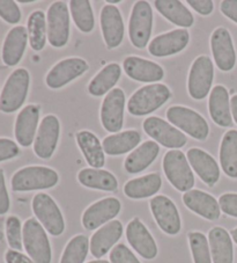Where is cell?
<instances>
[{
    "label": "cell",
    "instance_id": "cell-41",
    "mask_svg": "<svg viewBox=\"0 0 237 263\" xmlns=\"http://www.w3.org/2000/svg\"><path fill=\"white\" fill-rule=\"evenodd\" d=\"M6 237L11 249L21 251L22 249V226L21 221L15 216H10L6 220Z\"/></svg>",
    "mask_w": 237,
    "mask_h": 263
},
{
    "label": "cell",
    "instance_id": "cell-45",
    "mask_svg": "<svg viewBox=\"0 0 237 263\" xmlns=\"http://www.w3.org/2000/svg\"><path fill=\"white\" fill-rule=\"evenodd\" d=\"M20 149L17 144L7 138H0V162L13 159L19 156Z\"/></svg>",
    "mask_w": 237,
    "mask_h": 263
},
{
    "label": "cell",
    "instance_id": "cell-13",
    "mask_svg": "<svg viewBox=\"0 0 237 263\" xmlns=\"http://www.w3.org/2000/svg\"><path fill=\"white\" fill-rule=\"evenodd\" d=\"M149 205L155 221L163 232L169 235L180 233L182 228L180 212L169 197L159 195L150 199Z\"/></svg>",
    "mask_w": 237,
    "mask_h": 263
},
{
    "label": "cell",
    "instance_id": "cell-43",
    "mask_svg": "<svg viewBox=\"0 0 237 263\" xmlns=\"http://www.w3.org/2000/svg\"><path fill=\"white\" fill-rule=\"evenodd\" d=\"M110 263H140V261L129 247L120 243L110 253Z\"/></svg>",
    "mask_w": 237,
    "mask_h": 263
},
{
    "label": "cell",
    "instance_id": "cell-28",
    "mask_svg": "<svg viewBox=\"0 0 237 263\" xmlns=\"http://www.w3.org/2000/svg\"><path fill=\"white\" fill-rule=\"evenodd\" d=\"M159 152H160V146L156 142L146 140L126 157L124 161L125 171L130 174H138L147 170L157 158Z\"/></svg>",
    "mask_w": 237,
    "mask_h": 263
},
{
    "label": "cell",
    "instance_id": "cell-52",
    "mask_svg": "<svg viewBox=\"0 0 237 263\" xmlns=\"http://www.w3.org/2000/svg\"><path fill=\"white\" fill-rule=\"evenodd\" d=\"M108 5H113V4H120L121 0H108Z\"/></svg>",
    "mask_w": 237,
    "mask_h": 263
},
{
    "label": "cell",
    "instance_id": "cell-1",
    "mask_svg": "<svg viewBox=\"0 0 237 263\" xmlns=\"http://www.w3.org/2000/svg\"><path fill=\"white\" fill-rule=\"evenodd\" d=\"M171 97L170 89L163 84H150L132 94L127 110L133 116H146L157 110Z\"/></svg>",
    "mask_w": 237,
    "mask_h": 263
},
{
    "label": "cell",
    "instance_id": "cell-49",
    "mask_svg": "<svg viewBox=\"0 0 237 263\" xmlns=\"http://www.w3.org/2000/svg\"><path fill=\"white\" fill-rule=\"evenodd\" d=\"M5 260L6 263H35L31 258L14 249H8L5 254Z\"/></svg>",
    "mask_w": 237,
    "mask_h": 263
},
{
    "label": "cell",
    "instance_id": "cell-3",
    "mask_svg": "<svg viewBox=\"0 0 237 263\" xmlns=\"http://www.w3.org/2000/svg\"><path fill=\"white\" fill-rule=\"evenodd\" d=\"M22 241L27 254L35 263H51V245L45 229L37 219L26 220L22 228Z\"/></svg>",
    "mask_w": 237,
    "mask_h": 263
},
{
    "label": "cell",
    "instance_id": "cell-34",
    "mask_svg": "<svg viewBox=\"0 0 237 263\" xmlns=\"http://www.w3.org/2000/svg\"><path fill=\"white\" fill-rule=\"evenodd\" d=\"M79 182L90 189L115 192L118 188L116 176L102 168H84L77 174Z\"/></svg>",
    "mask_w": 237,
    "mask_h": 263
},
{
    "label": "cell",
    "instance_id": "cell-2",
    "mask_svg": "<svg viewBox=\"0 0 237 263\" xmlns=\"http://www.w3.org/2000/svg\"><path fill=\"white\" fill-rule=\"evenodd\" d=\"M58 173L44 166L24 167L13 175L11 184L14 192H33L54 187L58 183Z\"/></svg>",
    "mask_w": 237,
    "mask_h": 263
},
{
    "label": "cell",
    "instance_id": "cell-6",
    "mask_svg": "<svg viewBox=\"0 0 237 263\" xmlns=\"http://www.w3.org/2000/svg\"><path fill=\"white\" fill-rule=\"evenodd\" d=\"M166 116L175 128L194 139L205 140L208 137L209 126L206 120L188 107L172 106L167 110Z\"/></svg>",
    "mask_w": 237,
    "mask_h": 263
},
{
    "label": "cell",
    "instance_id": "cell-21",
    "mask_svg": "<svg viewBox=\"0 0 237 263\" xmlns=\"http://www.w3.org/2000/svg\"><path fill=\"white\" fill-rule=\"evenodd\" d=\"M123 69L129 78L140 83H159L165 77V70L161 65L144 58L130 56L123 62Z\"/></svg>",
    "mask_w": 237,
    "mask_h": 263
},
{
    "label": "cell",
    "instance_id": "cell-10",
    "mask_svg": "<svg viewBox=\"0 0 237 263\" xmlns=\"http://www.w3.org/2000/svg\"><path fill=\"white\" fill-rule=\"evenodd\" d=\"M214 78L213 62L207 56H199L190 69L188 90L194 100H203L211 92Z\"/></svg>",
    "mask_w": 237,
    "mask_h": 263
},
{
    "label": "cell",
    "instance_id": "cell-26",
    "mask_svg": "<svg viewBox=\"0 0 237 263\" xmlns=\"http://www.w3.org/2000/svg\"><path fill=\"white\" fill-rule=\"evenodd\" d=\"M208 111L213 122L222 128H228L232 124L229 93L222 85H216L212 88L208 100Z\"/></svg>",
    "mask_w": 237,
    "mask_h": 263
},
{
    "label": "cell",
    "instance_id": "cell-5",
    "mask_svg": "<svg viewBox=\"0 0 237 263\" xmlns=\"http://www.w3.org/2000/svg\"><path fill=\"white\" fill-rule=\"evenodd\" d=\"M30 84L29 72L17 69L8 77L0 95V111L11 114L24 106Z\"/></svg>",
    "mask_w": 237,
    "mask_h": 263
},
{
    "label": "cell",
    "instance_id": "cell-36",
    "mask_svg": "<svg viewBox=\"0 0 237 263\" xmlns=\"http://www.w3.org/2000/svg\"><path fill=\"white\" fill-rule=\"evenodd\" d=\"M220 164L227 176L237 179V130L227 131L220 145Z\"/></svg>",
    "mask_w": 237,
    "mask_h": 263
},
{
    "label": "cell",
    "instance_id": "cell-35",
    "mask_svg": "<svg viewBox=\"0 0 237 263\" xmlns=\"http://www.w3.org/2000/svg\"><path fill=\"white\" fill-rule=\"evenodd\" d=\"M122 76V69L117 63H110L94 77L88 85V93L93 97H102L112 90Z\"/></svg>",
    "mask_w": 237,
    "mask_h": 263
},
{
    "label": "cell",
    "instance_id": "cell-27",
    "mask_svg": "<svg viewBox=\"0 0 237 263\" xmlns=\"http://www.w3.org/2000/svg\"><path fill=\"white\" fill-rule=\"evenodd\" d=\"M28 40V30L24 26H16L8 31L2 53L3 62L7 66L19 64L24 57Z\"/></svg>",
    "mask_w": 237,
    "mask_h": 263
},
{
    "label": "cell",
    "instance_id": "cell-20",
    "mask_svg": "<svg viewBox=\"0 0 237 263\" xmlns=\"http://www.w3.org/2000/svg\"><path fill=\"white\" fill-rule=\"evenodd\" d=\"M126 239L131 247L146 260H153L157 255V246L147 228L139 218L132 219L126 228Z\"/></svg>",
    "mask_w": 237,
    "mask_h": 263
},
{
    "label": "cell",
    "instance_id": "cell-44",
    "mask_svg": "<svg viewBox=\"0 0 237 263\" xmlns=\"http://www.w3.org/2000/svg\"><path fill=\"white\" fill-rule=\"evenodd\" d=\"M219 205L226 215L237 218V194H223L219 198Z\"/></svg>",
    "mask_w": 237,
    "mask_h": 263
},
{
    "label": "cell",
    "instance_id": "cell-15",
    "mask_svg": "<svg viewBox=\"0 0 237 263\" xmlns=\"http://www.w3.org/2000/svg\"><path fill=\"white\" fill-rule=\"evenodd\" d=\"M61 123L57 116L47 115L41 122L34 142V152L41 159H50L57 148Z\"/></svg>",
    "mask_w": 237,
    "mask_h": 263
},
{
    "label": "cell",
    "instance_id": "cell-53",
    "mask_svg": "<svg viewBox=\"0 0 237 263\" xmlns=\"http://www.w3.org/2000/svg\"><path fill=\"white\" fill-rule=\"evenodd\" d=\"M88 263H110V262L106 260H95V261H90Z\"/></svg>",
    "mask_w": 237,
    "mask_h": 263
},
{
    "label": "cell",
    "instance_id": "cell-8",
    "mask_svg": "<svg viewBox=\"0 0 237 263\" xmlns=\"http://www.w3.org/2000/svg\"><path fill=\"white\" fill-rule=\"evenodd\" d=\"M33 211L36 218L42 224L48 232L58 237L65 230V220H64L61 209L48 194H36L33 199Z\"/></svg>",
    "mask_w": 237,
    "mask_h": 263
},
{
    "label": "cell",
    "instance_id": "cell-22",
    "mask_svg": "<svg viewBox=\"0 0 237 263\" xmlns=\"http://www.w3.org/2000/svg\"><path fill=\"white\" fill-rule=\"evenodd\" d=\"M186 158L190 166L208 187H213L220 179V167L215 159L206 151L192 147L186 152Z\"/></svg>",
    "mask_w": 237,
    "mask_h": 263
},
{
    "label": "cell",
    "instance_id": "cell-4",
    "mask_svg": "<svg viewBox=\"0 0 237 263\" xmlns=\"http://www.w3.org/2000/svg\"><path fill=\"white\" fill-rule=\"evenodd\" d=\"M163 171L167 179L179 192H189L194 185V175L185 154L180 149H170L163 157Z\"/></svg>",
    "mask_w": 237,
    "mask_h": 263
},
{
    "label": "cell",
    "instance_id": "cell-16",
    "mask_svg": "<svg viewBox=\"0 0 237 263\" xmlns=\"http://www.w3.org/2000/svg\"><path fill=\"white\" fill-rule=\"evenodd\" d=\"M211 49L214 62L219 70L229 72L235 67L236 52L229 31L219 27L211 36Z\"/></svg>",
    "mask_w": 237,
    "mask_h": 263
},
{
    "label": "cell",
    "instance_id": "cell-17",
    "mask_svg": "<svg viewBox=\"0 0 237 263\" xmlns=\"http://www.w3.org/2000/svg\"><path fill=\"white\" fill-rule=\"evenodd\" d=\"M122 204L115 197H107L95 202L86 209L83 215V225L86 230L93 231L101 228L115 218L121 212Z\"/></svg>",
    "mask_w": 237,
    "mask_h": 263
},
{
    "label": "cell",
    "instance_id": "cell-51",
    "mask_svg": "<svg viewBox=\"0 0 237 263\" xmlns=\"http://www.w3.org/2000/svg\"><path fill=\"white\" fill-rule=\"evenodd\" d=\"M231 238L235 241V243H237V228L231 231Z\"/></svg>",
    "mask_w": 237,
    "mask_h": 263
},
{
    "label": "cell",
    "instance_id": "cell-24",
    "mask_svg": "<svg viewBox=\"0 0 237 263\" xmlns=\"http://www.w3.org/2000/svg\"><path fill=\"white\" fill-rule=\"evenodd\" d=\"M183 202L189 210L205 219L216 220L220 218L221 209L219 202L212 195L202 190L192 189L184 193Z\"/></svg>",
    "mask_w": 237,
    "mask_h": 263
},
{
    "label": "cell",
    "instance_id": "cell-12",
    "mask_svg": "<svg viewBox=\"0 0 237 263\" xmlns=\"http://www.w3.org/2000/svg\"><path fill=\"white\" fill-rule=\"evenodd\" d=\"M89 65L83 58L72 57L58 62L49 71L45 78L47 86L51 89H59L70 84L88 71Z\"/></svg>",
    "mask_w": 237,
    "mask_h": 263
},
{
    "label": "cell",
    "instance_id": "cell-40",
    "mask_svg": "<svg viewBox=\"0 0 237 263\" xmlns=\"http://www.w3.org/2000/svg\"><path fill=\"white\" fill-rule=\"evenodd\" d=\"M189 243L194 263H212L209 242L203 233L190 232Z\"/></svg>",
    "mask_w": 237,
    "mask_h": 263
},
{
    "label": "cell",
    "instance_id": "cell-14",
    "mask_svg": "<svg viewBox=\"0 0 237 263\" xmlns=\"http://www.w3.org/2000/svg\"><path fill=\"white\" fill-rule=\"evenodd\" d=\"M125 94L122 88L110 90L104 98L101 107L103 128L111 134L120 133L124 124Z\"/></svg>",
    "mask_w": 237,
    "mask_h": 263
},
{
    "label": "cell",
    "instance_id": "cell-19",
    "mask_svg": "<svg viewBox=\"0 0 237 263\" xmlns=\"http://www.w3.org/2000/svg\"><path fill=\"white\" fill-rule=\"evenodd\" d=\"M101 30L108 49L120 47L124 39V21L121 11L113 5H106L100 15Z\"/></svg>",
    "mask_w": 237,
    "mask_h": 263
},
{
    "label": "cell",
    "instance_id": "cell-46",
    "mask_svg": "<svg viewBox=\"0 0 237 263\" xmlns=\"http://www.w3.org/2000/svg\"><path fill=\"white\" fill-rule=\"evenodd\" d=\"M10 205L11 202L6 188L5 175H4V172L0 170V216L7 214V211L10 210Z\"/></svg>",
    "mask_w": 237,
    "mask_h": 263
},
{
    "label": "cell",
    "instance_id": "cell-54",
    "mask_svg": "<svg viewBox=\"0 0 237 263\" xmlns=\"http://www.w3.org/2000/svg\"><path fill=\"white\" fill-rule=\"evenodd\" d=\"M19 3H21V4H30V3H34V0H27V2H26V0H20Z\"/></svg>",
    "mask_w": 237,
    "mask_h": 263
},
{
    "label": "cell",
    "instance_id": "cell-31",
    "mask_svg": "<svg viewBox=\"0 0 237 263\" xmlns=\"http://www.w3.org/2000/svg\"><path fill=\"white\" fill-rule=\"evenodd\" d=\"M154 4L160 14L174 25L183 29L193 26L194 17L192 13L179 0H156Z\"/></svg>",
    "mask_w": 237,
    "mask_h": 263
},
{
    "label": "cell",
    "instance_id": "cell-11",
    "mask_svg": "<svg viewBox=\"0 0 237 263\" xmlns=\"http://www.w3.org/2000/svg\"><path fill=\"white\" fill-rule=\"evenodd\" d=\"M144 130L154 142L167 148L176 149L183 147L188 142L186 136L175 126L168 123L160 117L152 116L144 121Z\"/></svg>",
    "mask_w": 237,
    "mask_h": 263
},
{
    "label": "cell",
    "instance_id": "cell-9",
    "mask_svg": "<svg viewBox=\"0 0 237 263\" xmlns=\"http://www.w3.org/2000/svg\"><path fill=\"white\" fill-rule=\"evenodd\" d=\"M48 41L53 48L65 47L70 39V12L65 2H56L47 14Z\"/></svg>",
    "mask_w": 237,
    "mask_h": 263
},
{
    "label": "cell",
    "instance_id": "cell-33",
    "mask_svg": "<svg viewBox=\"0 0 237 263\" xmlns=\"http://www.w3.org/2000/svg\"><path fill=\"white\" fill-rule=\"evenodd\" d=\"M161 176L157 173H150L126 182L124 194L132 199H143L154 196L161 189Z\"/></svg>",
    "mask_w": 237,
    "mask_h": 263
},
{
    "label": "cell",
    "instance_id": "cell-23",
    "mask_svg": "<svg viewBox=\"0 0 237 263\" xmlns=\"http://www.w3.org/2000/svg\"><path fill=\"white\" fill-rule=\"evenodd\" d=\"M124 229L120 220H111L103 225L93 234L89 242V248L92 255L96 258H101L118 242L122 238Z\"/></svg>",
    "mask_w": 237,
    "mask_h": 263
},
{
    "label": "cell",
    "instance_id": "cell-42",
    "mask_svg": "<svg viewBox=\"0 0 237 263\" xmlns=\"http://www.w3.org/2000/svg\"><path fill=\"white\" fill-rule=\"evenodd\" d=\"M0 17L11 25L19 24L21 11L17 4L13 0H0Z\"/></svg>",
    "mask_w": 237,
    "mask_h": 263
},
{
    "label": "cell",
    "instance_id": "cell-48",
    "mask_svg": "<svg viewBox=\"0 0 237 263\" xmlns=\"http://www.w3.org/2000/svg\"><path fill=\"white\" fill-rule=\"evenodd\" d=\"M220 10L223 15L237 24V0H223Z\"/></svg>",
    "mask_w": 237,
    "mask_h": 263
},
{
    "label": "cell",
    "instance_id": "cell-29",
    "mask_svg": "<svg viewBox=\"0 0 237 263\" xmlns=\"http://www.w3.org/2000/svg\"><path fill=\"white\" fill-rule=\"evenodd\" d=\"M75 138L77 146L83 152L90 168H102L106 164V156L101 142L96 136L90 131L83 130L75 135Z\"/></svg>",
    "mask_w": 237,
    "mask_h": 263
},
{
    "label": "cell",
    "instance_id": "cell-39",
    "mask_svg": "<svg viewBox=\"0 0 237 263\" xmlns=\"http://www.w3.org/2000/svg\"><path fill=\"white\" fill-rule=\"evenodd\" d=\"M89 251V240L86 235L79 234L72 238L66 245L61 263H84Z\"/></svg>",
    "mask_w": 237,
    "mask_h": 263
},
{
    "label": "cell",
    "instance_id": "cell-18",
    "mask_svg": "<svg viewBox=\"0 0 237 263\" xmlns=\"http://www.w3.org/2000/svg\"><path fill=\"white\" fill-rule=\"evenodd\" d=\"M190 33L186 29H175L161 34L148 44V51L154 57H168L176 55L188 47Z\"/></svg>",
    "mask_w": 237,
    "mask_h": 263
},
{
    "label": "cell",
    "instance_id": "cell-7",
    "mask_svg": "<svg viewBox=\"0 0 237 263\" xmlns=\"http://www.w3.org/2000/svg\"><path fill=\"white\" fill-rule=\"evenodd\" d=\"M153 28V11L147 2L140 0L132 8L129 21L131 43L138 49H145L149 43Z\"/></svg>",
    "mask_w": 237,
    "mask_h": 263
},
{
    "label": "cell",
    "instance_id": "cell-37",
    "mask_svg": "<svg viewBox=\"0 0 237 263\" xmlns=\"http://www.w3.org/2000/svg\"><path fill=\"white\" fill-rule=\"evenodd\" d=\"M27 30L30 47L35 51H41L45 47L48 39L47 21L43 11H34L27 21Z\"/></svg>",
    "mask_w": 237,
    "mask_h": 263
},
{
    "label": "cell",
    "instance_id": "cell-30",
    "mask_svg": "<svg viewBox=\"0 0 237 263\" xmlns=\"http://www.w3.org/2000/svg\"><path fill=\"white\" fill-rule=\"evenodd\" d=\"M208 242L211 248L213 263L234 262V247L230 234L223 228H214L208 232Z\"/></svg>",
    "mask_w": 237,
    "mask_h": 263
},
{
    "label": "cell",
    "instance_id": "cell-38",
    "mask_svg": "<svg viewBox=\"0 0 237 263\" xmlns=\"http://www.w3.org/2000/svg\"><path fill=\"white\" fill-rule=\"evenodd\" d=\"M70 10L77 29L85 34L92 33L95 27V19L90 2L88 0H71Z\"/></svg>",
    "mask_w": 237,
    "mask_h": 263
},
{
    "label": "cell",
    "instance_id": "cell-32",
    "mask_svg": "<svg viewBox=\"0 0 237 263\" xmlns=\"http://www.w3.org/2000/svg\"><path fill=\"white\" fill-rule=\"evenodd\" d=\"M141 142V135L135 130H126L120 134L108 136L103 139V151L109 156H121L138 146Z\"/></svg>",
    "mask_w": 237,
    "mask_h": 263
},
{
    "label": "cell",
    "instance_id": "cell-47",
    "mask_svg": "<svg viewBox=\"0 0 237 263\" xmlns=\"http://www.w3.org/2000/svg\"><path fill=\"white\" fill-rule=\"evenodd\" d=\"M188 4L200 15L207 16L214 10V4L212 0H188Z\"/></svg>",
    "mask_w": 237,
    "mask_h": 263
},
{
    "label": "cell",
    "instance_id": "cell-50",
    "mask_svg": "<svg viewBox=\"0 0 237 263\" xmlns=\"http://www.w3.org/2000/svg\"><path fill=\"white\" fill-rule=\"evenodd\" d=\"M230 108H231L232 119H234L235 123L237 124V94L230 99Z\"/></svg>",
    "mask_w": 237,
    "mask_h": 263
},
{
    "label": "cell",
    "instance_id": "cell-25",
    "mask_svg": "<svg viewBox=\"0 0 237 263\" xmlns=\"http://www.w3.org/2000/svg\"><path fill=\"white\" fill-rule=\"evenodd\" d=\"M40 121V107L28 104L22 109L15 121V138L19 145L28 147L35 142L36 130Z\"/></svg>",
    "mask_w": 237,
    "mask_h": 263
}]
</instances>
